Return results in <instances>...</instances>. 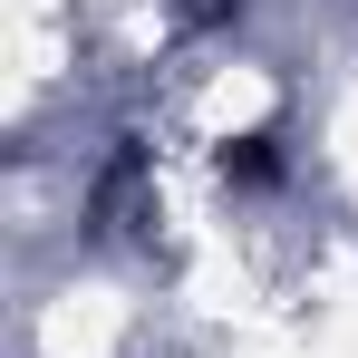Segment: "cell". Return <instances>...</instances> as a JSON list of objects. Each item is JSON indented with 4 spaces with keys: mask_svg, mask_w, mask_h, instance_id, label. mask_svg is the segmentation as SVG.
<instances>
[{
    "mask_svg": "<svg viewBox=\"0 0 358 358\" xmlns=\"http://www.w3.org/2000/svg\"><path fill=\"white\" fill-rule=\"evenodd\" d=\"M213 175L233 184V194H281V184H291V155H281V126H233V136L213 145Z\"/></svg>",
    "mask_w": 358,
    "mask_h": 358,
    "instance_id": "1",
    "label": "cell"
},
{
    "mask_svg": "<svg viewBox=\"0 0 358 358\" xmlns=\"http://www.w3.org/2000/svg\"><path fill=\"white\" fill-rule=\"evenodd\" d=\"M136 203H145V145H117L107 175H97V194H87V223H97V233H126Z\"/></svg>",
    "mask_w": 358,
    "mask_h": 358,
    "instance_id": "2",
    "label": "cell"
}]
</instances>
